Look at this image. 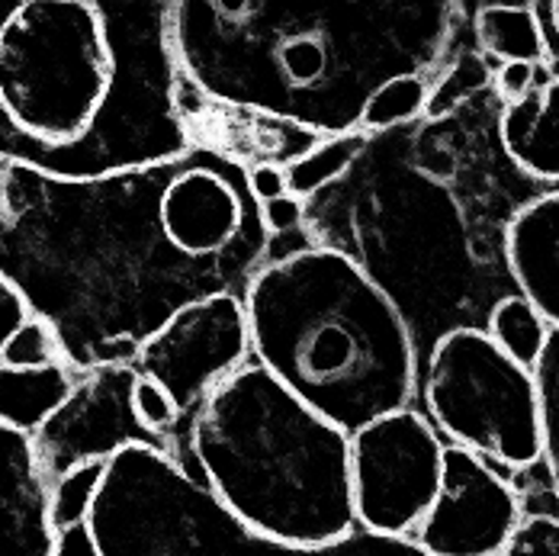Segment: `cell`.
Segmentation results:
<instances>
[{
	"label": "cell",
	"mask_w": 559,
	"mask_h": 556,
	"mask_svg": "<svg viewBox=\"0 0 559 556\" xmlns=\"http://www.w3.org/2000/svg\"><path fill=\"white\" fill-rule=\"evenodd\" d=\"M0 277L46 319L71 370L132 367L170 319L245 296L271 261L248 165L193 145L104 180H52L7 165Z\"/></svg>",
	"instance_id": "obj_1"
},
{
	"label": "cell",
	"mask_w": 559,
	"mask_h": 556,
	"mask_svg": "<svg viewBox=\"0 0 559 556\" xmlns=\"http://www.w3.org/2000/svg\"><path fill=\"white\" fill-rule=\"evenodd\" d=\"M170 0H0V162L52 180L165 165L197 142Z\"/></svg>",
	"instance_id": "obj_2"
},
{
	"label": "cell",
	"mask_w": 559,
	"mask_h": 556,
	"mask_svg": "<svg viewBox=\"0 0 559 556\" xmlns=\"http://www.w3.org/2000/svg\"><path fill=\"white\" fill-rule=\"evenodd\" d=\"M450 10L431 0H170V43L200 97L332 139L357 132L383 81L438 58Z\"/></svg>",
	"instance_id": "obj_3"
},
{
	"label": "cell",
	"mask_w": 559,
	"mask_h": 556,
	"mask_svg": "<svg viewBox=\"0 0 559 556\" xmlns=\"http://www.w3.org/2000/svg\"><path fill=\"white\" fill-rule=\"evenodd\" d=\"M251 360L347 438L412 409L418 341L392 296L347 255L302 245L241 296Z\"/></svg>",
	"instance_id": "obj_4"
},
{
	"label": "cell",
	"mask_w": 559,
	"mask_h": 556,
	"mask_svg": "<svg viewBox=\"0 0 559 556\" xmlns=\"http://www.w3.org/2000/svg\"><path fill=\"white\" fill-rule=\"evenodd\" d=\"M187 447L210 496L267 541L332 547L357 531L350 438L254 360L206 395Z\"/></svg>",
	"instance_id": "obj_5"
},
{
	"label": "cell",
	"mask_w": 559,
	"mask_h": 556,
	"mask_svg": "<svg viewBox=\"0 0 559 556\" xmlns=\"http://www.w3.org/2000/svg\"><path fill=\"white\" fill-rule=\"evenodd\" d=\"M91 531L104 556H428L408 537L354 531L332 547H286L235 521L210 489L158 447L107 460Z\"/></svg>",
	"instance_id": "obj_6"
},
{
	"label": "cell",
	"mask_w": 559,
	"mask_h": 556,
	"mask_svg": "<svg viewBox=\"0 0 559 556\" xmlns=\"http://www.w3.org/2000/svg\"><path fill=\"white\" fill-rule=\"evenodd\" d=\"M428 422L450 441L508 470L544 460V415L534 370L511 360L483 326L444 332L425 370Z\"/></svg>",
	"instance_id": "obj_7"
},
{
	"label": "cell",
	"mask_w": 559,
	"mask_h": 556,
	"mask_svg": "<svg viewBox=\"0 0 559 556\" xmlns=\"http://www.w3.org/2000/svg\"><path fill=\"white\" fill-rule=\"evenodd\" d=\"M444 441L415 409H402L350 435V493L357 528L412 537L441 489Z\"/></svg>",
	"instance_id": "obj_8"
},
{
	"label": "cell",
	"mask_w": 559,
	"mask_h": 556,
	"mask_svg": "<svg viewBox=\"0 0 559 556\" xmlns=\"http://www.w3.org/2000/svg\"><path fill=\"white\" fill-rule=\"evenodd\" d=\"M251 360L245 306L238 296H213L180 309L139 351L135 370L170 392L187 425L206 395Z\"/></svg>",
	"instance_id": "obj_9"
},
{
	"label": "cell",
	"mask_w": 559,
	"mask_h": 556,
	"mask_svg": "<svg viewBox=\"0 0 559 556\" xmlns=\"http://www.w3.org/2000/svg\"><path fill=\"white\" fill-rule=\"evenodd\" d=\"M518 528V493L483 457L448 445L438 499L408 541L428 556H502Z\"/></svg>",
	"instance_id": "obj_10"
},
{
	"label": "cell",
	"mask_w": 559,
	"mask_h": 556,
	"mask_svg": "<svg viewBox=\"0 0 559 556\" xmlns=\"http://www.w3.org/2000/svg\"><path fill=\"white\" fill-rule=\"evenodd\" d=\"M135 367H97L78 377L74 390L33 435L36 460L49 483L84 460H110L122 447H158L165 441L148 435L132 412Z\"/></svg>",
	"instance_id": "obj_11"
},
{
	"label": "cell",
	"mask_w": 559,
	"mask_h": 556,
	"mask_svg": "<svg viewBox=\"0 0 559 556\" xmlns=\"http://www.w3.org/2000/svg\"><path fill=\"white\" fill-rule=\"evenodd\" d=\"M502 261L511 286L550 329H559V190L521 203L502 228Z\"/></svg>",
	"instance_id": "obj_12"
},
{
	"label": "cell",
	"mask_w": 559,
	"mask_h": 556,
	"mask_svg": "<svg viewBox=\"0 0 559 556\" xmlns=\"http://www.w3.org/2000/svg\"><path fill=\"white\" fill-rule=\"evenodd\" d=\"M499 142L504 158L531 180H559V78L540 84L518 104L499 113Z\"/></svg>",
	"instance_id": "obj_13"
},
{
	"label": "cell",
	"mask_w": 559,
	"mask_h": 556,
	"mask_svg": "<svg viewBox=\"0 0 559 556\" xmlns=\"http://www.w3.org/2000/svg\"><path fill=\"white\" fill-rule=\"evenodd\" d=\"M78 377L81 374L68 364L36 374L0 367V428H10L16 435H36L68 399V392L74 390Z\"/></svg>",
	"instance_id": "obj_14"
},
{
	"label": "cell",
	"mask_w": 559,
	"mask_h": 556,
	"mask_svg": "<svg viewBox=\"0 0 559 556\" xmlns=\"http://www.w3.org/2000/svg\"><path fill=\"white\" fill-rule=\"evenodd\" d=\"M473 29L479 49L502 64L508 61L544 64L550 58L537 3H483Z\"/></svg>",
	"instance_id": "obj_15"
},
{
	"label": "cell",
	"mask_w": 559,
	"mask_h": 556,
	"mask_svg": "<svg viewBox=\"0 0 559 556\" xmlns=\"http://www.w3.org/2000/svg\"><path fill=\"white\" fill-rule=\"evenodd\" d=\"M486 334L502 347L511 360H518L521 367L534 370L547 351L550 341V326L544 322V316L518 293H508L502 299L492 303V309L486 312Z\"/></svg>",
	"instance_id": "obj_16"
},
{
	"label": "cell",
	"mask_w": 559,
	"mask_h": 556,
	"mask_svg": "<svg viewBox=\"0 0 559 556\" xmlns=\"http://www.w3.org/2000/svg\"><path fill=\"white\" fill-rule=\"evenodd\" d=\"M370 135L367 132H347V135H332V139H319L302 158L286 165V180H289V197L296 200H312L316 193H322L325 187H332L341 180L350 167L357 165V158L367 152Z\"/></svg>",
	"instance_id": "obj_17"
},
{
	"label": "cell",
	"mask_w": 559,
	"mask_h": 556,
	"mask_svg": "<svg viewBox=\"0 0 559 556\" xmlns=\"http://www.w3.org/2000/svg\"><path fill=\"white\" fill-rule=\"evenodd\" d=\"M104 480H107V460H84L64 470L49 486V501H46L49 534L78 528V524H91Z\"/></svg>",
	"instance_id": "obj_18"
},
{
	"label": "cell",
	"mask_w": 559,
	"mask_h": 556,
	"mask_svg": "<svg viewBox=\"0 0 559 556\" xmlns=\"http://www.w3.org/2000/svg\"><path fill=\"white\" fill-rule=\"evenodd\" d=\"M428 97H431V87H428V81L421 74L390 78L364 104L357 129L367 132V135H386L399 126H408V122L421 119L425 107H428Z\"/></svg>",
	"instance_id": "obj_19"
},
{
	"label": "cell",
	"mask_w": 559,
	"mask_h": 556,
	"mask_svg": "<svg viewBox=\"0 0 559 556\" xmlns=\"http://www.w3.org/2000/svg\"><path fill=\"white\" fill-rule=\"evenodd\" d=\"M58 364H64L61 344H58L52 326L39 316H29L0 347V367L3 370L36 374V370H49Z\"/></svg>",
	"instance_id": "obj_20"
},
{
	"label": "cell",
	"mask_w": 559,
	"mask_h": 556,
	"mask_svg": "<svg viewBox=\"0 0 559 556\" xmlns=\"http://www.w3.org/2000/svg\"><path fill=\"white\" fill-rule=\"evenodd\" d=\"M492 71L479 56H463L456 64H450V71L438 81V87H431L425 116L428 119H448L460 110L469 97H476L479 91H486L492 84Z\"/></svg>",
	"instance_id": "obj_21"
},
{
	"label": "cell",
	"mask_w": 559,
	"mask_h": 556,
	"mask_svg": "<svg viewBox=\"0 0 559 556\" xmlns=\"http://www.w3.org/2000/svg\"><path fill=\"white\" fill-rule=\"evenodd\" d=\"M139 374V370H135ZM132 412H135V418H139V425L148 431V435H155L158 441H165L168 447V453L174 457V445H170V435L180 428V425H187V418H183V412L177 409V402L170 399V392L165 387H158L155 380H148V377H135V383H132ZM187 431H190V425H187Z\"/></svg>",
	"instance_id": "obj_22"
},
{
	"label": "cell",
	"mask_w": 559,
	"mask_h": 556,
	"mask_svg": "<svg viewBox=\"0 0 559 556\" xmlns=\"http://www.w3.org/2000/svg\"><path fill=\"white\" fill-rule=\"evenodd\" d=\"M544 64H527V61H508V64L499 68V74L492 81H496V91L502 97V107L518 104L527 94H534V84H537V71Z\"/></svg>",
	"instance_id": "obj_23"
},
{
	"label": "cell",
	"mask_w": 559,
	"mask_h": 556,
	"mask_svg": "<svg viewBox=\"0 0 559 556\" xmlns=\"http://www.w3.org/2000/svg\"><path fill=\"white\" fill-rule=\"evenodd\" d=\"M248 190L251 197L264 206L289 197V180H286V167L274 162H261V165L248 167Z\"/></svg>",
	"instance_id": "obj_24"
},
{
	"label": "cell",
	"mask_w": 559,
	"mask_h": 556,
	"mask_svg": "<svg viewBox=\"0 0 559 556\" xmlns=\"http://www.w3.org/2000/svg\"><path fill=\"white\" fill-rule=\"evenodd\" d=\"M261 220H264V228L274 235H289L296 228H302V220H306V203L296 200V197H283V200H274V203H264L261 206Z\"/></svg>",
	"instance_id": "obj_25"
},
{
	"label": "cell",
	"mask_w": 559,
	"mask_h": 556,
	"mask_svg": "<svg viewBox=\"0 0 559 556\" xmlns=\"http://www.w3.org/2000/svg\"><path fill=\"white\" fill-rule=\"evenodd\" d=\"M29 316H33V312H29L23 293H20L10 280L0 277V347L7 344V338L16 332Z\"/></svg>",
	"instance_id": "obj_26"
},
{
	"label": "cell",
	"mask_w": 559,
	"mask_h": 556,
	"mask_svg": "<svg viewBox=\"0 0 559 556\" xmlns=\"http://www.w3.org/2000/svg\"><path fill=\"white\" fill-rule=\"evenodd\" d=\"M49 556H104V554H100V544H97V537H94L91 524H78V528H68V531H58V534H52Z\"/></svg>",
	"instance_id": "obj_27"
},
{
	"label": "cell",
	"mask_w": 559,
	"mask_h": 556,
	"mask_svg": "<svg viewBox=\"0 0 559 556\" xmlns=\"http://www.w3.org/2000/svg\"><path fill=\"white\" fill-rule=\"evenodd\" d=\"M550 10H554V26H557V36H559V0L557 3H550Z\"/></svg>",
	"instance_id": "obj_28"
}]
</instances>
